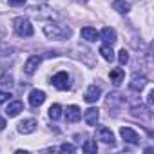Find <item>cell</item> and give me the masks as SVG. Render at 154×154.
Instances as JSON below:
<instances>
[{"label": "cell", "mask_w": 154, "mask_h": 154, "mask_svg": "<svg viewBox=\"0 0 154 154\" xmlns=\"http://www.w3.org/2000/svg\"><path fill=\"white\" fill-rule=\"evenodd\" d=\"M112 9L116 13H120V15H127L129 9H131V4L125 2V0H114V2H112Z\"/></svg>", "instance_id": "17"}, {"label": "cell", "mask_w": 154, "mask_h": 154, "mask_svg": "<svg viewBox=\"0 0 154 154\" xmlns=\"http://www.w3.org/2000/svg\"><path fill=\"white\" fill-rule=\"evenodd\" d=\"M36 125H38V122H36L35 118H27V120H22V122L18 123L17 131H18L20 134H33V132L36 131Z\"/></svg>", "instance_id": "7"}, {"label": "cell", "mask_w": 154, "mask_h": 154, "mask_svg": "<svg viewBox=\"0 0 154 154\" xmlns=\"http://www.w3.org/2000/svg\"><path fill=\"white\" fill-rule=\"evenodd\" d=\"M118 62H120V65H125V63L129 62V53H127L125 49L118 51Z\"/></svg>", "instance_id": "22"}, {"label": "cell", "mask_w": 154, "mask_h": 154, "mask_svg": "<svg viewBox=\"0 0 154 154\" xmlns=\"http://www.w3.org/2000/svg\"><path fill=\"white\" fill-rule=\"evenodd\" d=\"M51 85L58 91H67L71 87V76L67 71H58L53 78H51Z\"/></svg>", "instance_id": "3"}, {"label": "cell", "mask_w": 154, "mask_h": 154, "mask_svg": "<svg viewBox=\"0 0 154 154\" xmlns=\"http://www.w3.org/2000/svg\"><path fill=\"white\" fill-rule=\"evenodd\" d=\"M123 78H125V71L122 67H114L111 71V82H112L114 87H120V84L123 82Z\"/></svg>", "instance_id": "16"}, {"label": "cell", "mask_w": 154, "mask_h": 154, "mask_svg": "<svg viewBox=\"0 0 154 154\" xmlns=\"http://www.w3.org/2000/svg\"><path fill=\"white\" fill-rule=\"evenodd\" d=\"M44 102H45V93H44V91L33 89V91L29 93V105H31V107H40Z\"/></svg>", "instance_id": "13"}, {"label": "cell", "mask_w": 154, "mask_h": 154, "mask_svg": "<svg viewBox=\"0 0 154 154\" xmlns=\"http://www.w3.org/2000/svg\"><path fill=\"white\" fill-rule=\"evenodd\" d=\"M100 98H102V89L98 85H89L87 91H85V94H84V100L87 103H96Z\"/></svg>", "instance_id": "9"}, {"label": "cell", "mask_w": 154, "mask_h": 154, "mask_svg": "<svg viewBox=\"0 0 154 154\" xmlns=\"http://www.w3.org/2000/svg\"><path fill=\"white\" fill-rule=\"evenodd\" d=\"M49 118H51L53 122H56V120L62 118V105H60V103H53V105L49 107Z\"/></svg>", "instance_id": "20"}, {"label": "cell", "mask_w": 154, "mask_h": 154, "mask_svg": "<svg viewBox=\"0 0 154 154\" xmlns=\"http://www.w3.org/2000/svg\"><path fill=\"white\" fill-rule=\"evenodd\" d=\"M9 100H11V94H9V91L2 89V91H0V103H6V102H9Z\"/></svg>", "instance_id": "24"}, {"label": "cell", "mask_w": 154, "mask_h": 154, "mask_svg": "<svg viewBox=\"0 0 154 154\" xmlns=\"http://www.w3.org/2000/svg\"><path fill=\"white\" fill-rule=\"evenodd\" d=\"M22 111H24V103H22L20 100H13V102H9V105H8V109H6V114H8L9 118H15V116H18Z\"/></svg>", "instance_id": "15"}, {"label": "cell", "mask_w": 154, "mask_h": 154, "mask_svg": "<svg viewBox=\"0 0 154 154\" xmlns=\"http://www.w3.org/2000/svg\"><path fill=\"white\" fill-rule=\"evenodd\" d=\"M100 40L103 42V44H107V45H112L118 38H116V29L114 27H103L102 31H100Z\"/></svg>", "instance_id": "11"}, {"label": "cell", "mask_w": 154, "mask_h": 154, "mask_svg": "<svg viewBox=\"0 0 154 154\" xmlns=\"http://www.w3.org/2000/svg\"><path fill=\"white\" fill-rule=\"evenodd\" d=\"M120 136H122V140L123 141H127V143H132V145H138L140 143V134L132 129V127H122L120 129Z\"/></svg>", "instance_id": "6"}, {"label": "cell", "mask_w": 154, "mask_h": 154, "mask_svg": "<svg viewBox=\"0 0 154 154\" xmlns=\"http://www.w3.org/2000/svg\"><path fill=\"white\" fill-rule=\"evenodd\" d=\"M100 54H102V58H103V60L112 62V60H114V51H112V45L103 44V45L100 47Z\"/></svg>", "instance_id": "19"}, {"label": "cell", "mask_w": 154, "mask_h": 154, "mask_svg": "<svg viewBox=\"0 0 154 154\" xmlns=\"http://www.w3.org/2000/svg\"><path fill=\"white\" fill-rule=\"evenodd\" d=\"M13 31H15L18 36H22V38H29V36H33V33H35L33 24H31L27 18H24V17H17V18L13 20Z\"/></svg>", "instance_id": "2"}, {"label": "cell", "mask_w": 154, "mask_h": 154, "mask_svg": "<svg viewBox=\"0 0 154 154\" xmlns=\"http://www.w3.org/2000/svg\"><path fill=\"white\" fill-rule=\"evenodd\" d=\"M147 85V76L145 74H140V72H134L132 76H131V82H129V87L132 89V91H141L143 87Z\"/></svg>", "instance_id": "8"}, {"label": "cell", "mask_w": 154, "mask_h": 154, "mask_svg": "<svg viewBox=\"0 0 154 154\" xmlns=\"http://www.w3.org/2000/svg\"><path fill=\"white\" fill-rule=\"evenodd\" d=\"M82 149H84V152H87V154H96V152H98L96 140H85L84 145H82Z\"/></svg>", "instance_id": "21"}, {"label": "cell", "mask_w": 154, "mask_h": 154, "mask_svg": "<svg viewBox=\"0 0 154 154\" xmlns=\"http://www.w3.org/2000/svg\"><path fill=\"white\" fill-rule=\"evenodd\" d=\"M6 125H8V123H6V118L0 116V131H4V129H6Z\"/></svg>", "instance_id": "27"}, {"label": "cell", "mask_w": 154, "mask_h": 154, "mask_svg": "<svg viewBox=\"0 0 154 154\" xmlns=\"http://www.w3.org/2000/svg\"><path fill=\"white\" fill-rule=\"evenodd\" d=\"M42 31L49 40H56V42L67 40L71 36V27H67L63 24H58V22H45Z\"/></svg>", "instance_id": "1"}, {"label": "cell", "mask_w": 154, "mask_h": 154, "mask_svg": "<svg viewBox=\"0 0 154 154\" xmlns=\"http://www.w3.org/2000/svg\"><path fill=\"white\" fill-rule=\"evenodd\" d=\"M94 138L100 140V141L105 143V145H114V141H116V140H114V132H112L109 127H103V125L96 129V136H94Z\"/></svg>", "instance_id": "4"}, {"label": "cell", "mask_w": 154, "mask_h": 154, "mask_svg": "<svg viewBox=\"0 0 154 154\" xmlns=\"http://www.w3.org/2000/svg\"><path fill=\"white\" fill-rule=\"evenodd\" d=\"M15 84V78H13V74L9 72H4V74H0V89H11Z\"/></svg>", "instance_id": "18"}, {"label": "cell", "mask_w": 154, "mask_h": 154, "mask_svg": "<svg viewBox=\"0 0 154 154\" xmlns=\"http://www.w3.org/2000/svg\"><path fill=\"white\" fill-rule=\"evenodd\" d=\"M80 118H82V109L78 105H67V109H65V120L69 123H76Z\"/></svg>", "instance_id": "10"}, {"label": "cell", "mask_w": 154, "mask_h": 154, "mask_svg": "<svg viewBox=\"0 0 154 154\" xmlns=\"http://www.w3.org/2000/svg\"><path fill=\"white\" fill-rule=\"evenodd\" d=\"M58 150H60V152H74L76 147H74L72 143H62V145L58 147Z\"/></svg>", "instance_id": "23"}, {"label": "cell", "mask_w": 154, "mask_h": 154, "mask_svg": "<svg viewBox=\"0 0 154 154\" xmlns=\"http://www.w3.org/2000/svg\"><path fill=\"white\" fill-rule=\"evenodd\" d=\"M152 107H154V91L150 89L147 94V109H152Z\"/></svg>", "instance_id": "25"}, {"label": "cell", "mask_w": 154, "mask_h": 154, "mask_svg": "<svg viewBox=\"0 0 154 154\" xmlns=\"http://www.w3.org/2000/svg\"><path fill=\"white\" fill-rule=\"evenodd\" d=\"M40 63H42V56L40 54H33V56H29L27 60H26V63H24V72L26 74H35L36 71H38V67H40Z\"/></svg>", "instance_id": "5"}, {"label": "cell", "mask_w": 154, "mask_h": 154, "mask_svg": "<svg viewBox=\"0 0 154 154\" xmlns=\"http://www.w3.org/2000/svg\"><path fill=\"white\" fill-rule=\"evenodd\" d=\"M82 2H87V0H82Z\"/></svg>", "instance_id": "28"}, {"label": "cell", "mask_w": 154, "mask_h": 154, "mask_svg": "<svg viewBox=\"0 0 154 154\" xmlns=\"http://www.w3.org/2000/svg\"><path fill=\"white\" fill-rule=\"evenodd\" d=\"M80 36H82L84 40H87V42H96V40H100V33H98L94 27H91V26H87V27H82V31H80Z\"/></svg>", "instance_id": "14"}, {"label": "cell", "mask_w": 154, "mask_h": 154, "mask_svg": "<svg viewBox=\"0 0 154 154\" xmlns=\"http://www.w3.org/2000/svg\"><path fill=\"white\" fill-rule=\"evenodd\" d=\"M98 120H100V111H98L96 107H89V109L84 112V122H85L87 125L94 127V125L98 123Z\"/></svg>", "instance_id": "12"}, {"label": "cell", "mask_w": 154, "mask_h": 154, "mask_svg": "<svg viewBox=\"0 0 154 154\" xmlns=\"http://www.w3.org/2000/svg\"><path fill=\"white\" fill-rule=\"evenodd\" d=\"M26 2H27V0H8V4L13 6V8H20V6H24Z\"/></svg>", "instance_id": "26"}]
</instances>
